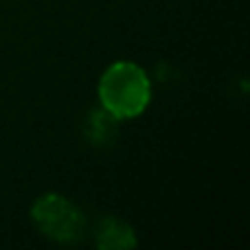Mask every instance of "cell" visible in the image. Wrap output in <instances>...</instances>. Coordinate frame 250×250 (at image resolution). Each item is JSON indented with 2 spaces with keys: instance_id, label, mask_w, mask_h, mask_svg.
Returning a JSON list of instances; mask_svg holds the SVG:
<instances>
[{
  "instance_id": "4",
  "label": "cell",
  "mask_w": 250,
  "mask_h": 250,
  "mask_svg": "<svg viewBox=\"0 0 250 250\" xmlns=\"http://www.w3.org/2000/svg\"><path fill=\"white\" fill-rule=\"evenodd\" d=\"M114 134H117V119L110 112H105L104 108L99 112H95L90 117V123H88V136L95 143H105L112 141Z\"/></svg>"
},
{
  "instance_id": "2",
  "label": "cell",
  "mask_w": 250,
  "mask_h": 250,
  "mask_svg": "<svg viewBox=\"0 0 250 250\" xmlns=\"http://www.w3.org/2000/svg\"><path fill=\"white\" fill-rule=\"evenodd\" d=\"M31 217H33L40 233L60 244L77 242V239H82L83 230H86L83 213L70 200H66L64 195L57 193L42 195L33 204Z\"/></svg>"
},
{
  "instance_id": "3",
  "label": "cell",
  "mask_w": 250,
  "mask_h": 250,
  "mask_svg": "<svg viewBox=\"0 0 250 250\" xmlns=\"http://www.w3.org/2000/svg\"><path fill=\"white\" fill-rule=\"evenodd\" d=\"M97 246L104 250H125L136 246V235L132 226H127L121 220L105 217L97 229Z\"/></svg>"
},
{
  "instance_id": "1",
  "label": "cell",
  "mask_w": 250,
  "mask_h": 250,
  "mask_svg": "<svg viewBox=\"0 0 250 250\" xmlns=\"http://www.w3.org/2000/svg\"><path fill=\"white\" fill-rule=\"evenodd\" d=\"M151 83L145 70L132 62L112 64L99 82V101L101 108L110 112L117 121L134 119L149 105Z\"/></svg>"
}]
</instances>
